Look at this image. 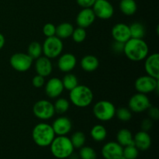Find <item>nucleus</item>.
Masks as SVG:
<instances>
[{"mask_svg": "<svg viewBox=\"0 0 159 159\" xmlns=\"http://www.w3.org/2000/svg\"><path fill=\"white\" fill-rule=\"evenodd\" d=\"M148 45L143 39L130 38L124 43V53L132 61H141L148 55Z\"/></svg>", "mask_w": 159, "mask_h": 159, "instance_id": "obj_1", "label": "nucleus"}, {"mask_svg": "<svg viewBox=\"0 0 159 159\" xmlns=\"http://www.w3.org/2000/svg\"><path fill=\"white\" fill-rule=\"evenodd\" d=\"M55 136L51 125L45 123L37 124L33 129L32 138L34 143L40 147L50 146Z\"/></svg>", "mask_w": 159, "mask_h": 159, "instance_id": "obj_2", "label": "nucleus"}, {"mask_svg": "<svg viewBox=\"0 0 159 159\" xmlns=\"http://www.w3.org/2000/svg\"><path fill=\"white\" fill-rule=\"evenodd\" d=\"M93 93L89 87L78 85L69 93V99L72 104L79 108L89 107L93 101Z\"/></svg>", "mask_w": 159, "mask_h": 159, "instance_id": "obj_3", "label": "nucleus"}, {"mask_svg": "<svg viewBox=\"0 0 159 159\" xmlns=\"http://www.w3.org/2000/svg\"><path fill=\"white\" fill-rule=\"evenodd\" d=\"M51 152L54 157L58 159H65L69 158L74 152L71 141L66 136H57L54 138L50 144Z\"/></svg>", "mask_w": 159, "mask_h": 159, "instance_id": "obj_4", "label": "nucleus"}, {"mask_svg": "<svg viewBox=\"0 0 159 159\" xmlns=\"http://www.w3.org/2000/svg\"><path fill=\"white\" fill-rule=\"evenodd\" d=\"M93 114L100 121H109L113 119L116 114V107L111 102L101 100L96 102L93 107Z\"/></svg>", "mask_w": 159, "mask_h": 159, "instance_id": "obj_5", "label": "nucleus"}, {"mask_svg": "<svg viewBox=\"0 0 159 159\" xmlns=\"http://www.w3.org/2000/svg\"><path fill=\"white\" fill-rule=\"evenodd\" d=\"M64 45L61 39L57 36H53L51 37H47L46 40L42 45L43 54L45 57L48 58H55L60 56L63 51Z\"/></svg>", "mask_w": 159, "mask_h": 159, "instance_id": "obj_6", "label": "nucleus"}, {"mask_svg": "<svg viewBox=\"0 0 159 159\" xmlns=\"http://www.w3.org/2000/svg\"><path fill=\"white\" fill-rule=\"evenodd\" d=\"M33 113L36 117L42 120L51 119L55 113L54 104L46 99L37 101L33 107Z\"/></svg>", "mask_w": 159, "mask_h": 159, "instance_id": "obj_7", "label": "nucleus"}, {"mask_svg": "<svg viewBox=\"0 0 159 159\" xmlns=\"http://www.w3.org/2000/svg\"><path fill=\"white\" fill-rule=\"evenodd\" d=\"M134 87L138 93L147 95L155 90H158V79L148 75L140 76L135 81Z\"/></svg>", "mask_w": 159, "mask_h": 159, "instance_id": "obj_8", "label": "nucleus"}, {"mask_svg": "<svg viewBox=\"0 0 159 159\" xmlns=\"http://www.w3.org/2000/svg\"><path fill=\"white\" fill-rule=\"evenodd\" d=\"M32 57L26 53H16L12 54L9 60V63L14 70L20 72L28 71L33 65Z\"/></svg>", "mask_w": 159, "mask_h": 159, "instance_id": "obj_9", "label": "nucleus"}, {"mask_svg": "<svg viewBox=\"0 0 159 159\" xmlns=\"http://www.w3.org/2000/svg\"><path fill=\"white\" fill-rule=\"evenodd\" d=\"M128 106L130 111L137 113H143L151 107V101L146 94L138 93L130 97Z\"/></svg>", "mask_w": 159, "mask_h": 159, "instance_id": "obj_10", "label": "nucleus"}, {"mask_svg": "<svg viewBox=\"0 0 159 159\" xmlns=\"http://www.w3.org/2000/svg\"><path fill=\"white\" fill-rule=\"evenodd\" d=\"M93 10L96 17L100 20H109L114 13V9L107 0H97L93 6Z\"/></svg>", "mask_w": 159, "mask_h": 159, "instance_id": "obj_11", "label": "nucleus"}, {"mask_svg": "<svg viewBox=\"0 0 159 159\" xmlns=\"http://www.w3.org/2000/svg\"><path fill=\"white\" fill-rule=\"evenodd\" d=\"M61 80L58 78H51L45 85V93L51 99H56L61 95L64 91Z\"/></svg>", "mask_w": 159, "mask_h": 159, "instance_id": "obj_12", "label": "nucleus"}, {"mask_svg": "<svg viewBox=\"0 0 159 159\" xmlns=\"http://www.w3.org/2000/svg\"><path fill=\"white\" fill-rule=\"evenodd\" d=\"M124 148L115 141H110L102 147L101 153L105 159H118L123 155Z\"/></svg>", "mask_w": 159, "mask_h": 159, "instance_id": "obj_13", "label": "nucleus"}, {"mask_svg": "<svg viewBox=\"0 0 159 159\" xmlns=\"http://www.w3.org/2000/svg\"><path fill=\"white\" fill-rule=\"evenodd\" d=\"M144 70L147 75L159 79V54L158 53L148 55L144 59Z\"/></svg>", "mask_w": 159, "mask_h": 159, "instance_id": "obj_14", "label": "nucleus"}, {"mask_svg": "<svg viewBox=\"0 0 159 159\" xmlns=\"http://www.w3.org/2000/svg\"><path fill=\"white\" fill-rule=\"evenodd\" d=\"M51 127L54 130L55 135H57V136H66V134H68L71 131L72 124L68 117L61 116V117L57 118L53 122Z\"/></svg>", "mask_w": 159, "mask_h": 159, "instance_id": "obj_15", "label": "nucleus"}, {"mask_svg": "<svg viewBox=\"0 0 159 159\" xmlns=\"http://www.w3.org/2000/svg\"><path fill=\"white\" fill-rule=\"evenodd\" d=\"M96 18L92 8H83L76 16V23L78 26L85 29L94 23Z\"/></svg>", "mask_w": 159, "mask_h": 159, "instance_id": "obj_16", "label": "nucleus"}, {"mask_svg": "<svg viewBox=\"0 0 159 159\" xmlns=\"http://www.w3.org/2000/svg\"><path fill=\"white\" fill-rule=\"evenodd\" d=\"M77 65V59L74 54L65 53L61 54L57 61V67L62 72L68 73L72 71Z\"/></svg>", "mask_w": 159, "mask_h": 159, "instance_id": "obj_17", "label": "nucleus"}, {"mask_svg": "<svg viewBox=\"0 0 159 159\" xmlns=\"http://www.w3.org/2000/svg\"><path fill=\"white\" fill-rule=\"evenodd\" d=\"M111 34L115 41L121 43H125L130 38L129 26L124 23H119L114 25L112 29Z\"/></svg>", "mask_w": 159, "mask_h": 159, "instance_id": "obj_18", "label": "nucleus"}, {"mask_svg": "<svg viewBox=\"0 0 159 159\" xmlns=\"http://www.w3.org/2000/svg\"><path fill=\"white\" fill-rule=\"evenodd\" d=\"M35 70L37 75H40L44 78L49 76L53 70V65L51 59L45 56H40V57L36 59Z\"/></svg>", "mask_w": 159, "mask_h": 159, "instance_id": "obj_19", "label": "nucleus"}, {"mask_svg": "<svg viewBox=\"0 0 159 159\" xmlns=\"http://www.w3.org/2000/svg\"><path fill=\"white\" fill-rule=\"evenodd\" d=\"M134 143L139 151H146L151 147L152 139L148 132L141 130L134 135Z\"/></svg>", "mask_w": 159, "mask_h": 159, "instance_id": "obj_20", "label": "nucleus"}, {"mask_svg": "<svg viewBox=\"0 0 159 159\" xmlns=\"http://www.w3.org/2000/svg\"><path fill=\"white\" fill-rule=\"evenodd\" d=\"M80 65L81 68L84 71H87V72H92V71H96L99 68V59L96 56L88 54L82 57L80 61Z\"/></svg>", "mask_w": 159, "mask_h": 159, "instance_id": "obj_21", "label": "nucleus"}, {"mask_svg": "<svg viewBox=\"0 0 159 159\" xmlns=\"http://www.w3.org/2000/svg\"><path fill=\"white\" fill-rule=\"evenodd\" d=\"M116 140L118 144L122 147H126L128 145H134V137L131 132L128 129H120L116 134Z\"/></svg>", "mask_w": 159, "mask_h": 159, "instance_id": "obj_22", "label": "nucleus"}, {"mask_svg": "<svg viewBox=\"0 0 159 159\" xmlns=\"http://www.w3.org/2000/svg\"><path fill=\"white\" fill-rule=\"evenodd\" d=\"M74 26L70 23H62L57 26H56L55 36L60 39H67L71 37Z\"/></svg>", "mask_w": 159, "mask_h": 159, "instance_id": "obj_23", "label": "nucleus"}, {"mask_svg": "<svg viewBox=\"0 0 159 159\" xmlns=\"http://www.w3.org/2000/svg\"><path fill=\"white\" fill-rule=\"evenodd\" d=\"M120 9L126 16H132L137 12L138 6L134 0H120Z\"/></svg>", "mask_w": 159, "mask_h": 159, "instance_id": "obj_24", "label": "nucleus"}, {"mask_svg": "<svg viewBox=\"0 0 159 159\" xmlns=\"http://www.w3.org/2000/svg\"><path fill=\"white\" fill-rule=\"evenodd\" d=\"M90 135H91L92 138H93L95 141L101 142V141H104V140L107 138V129H106V127H104V126L101 125V124H96V125H95L94 127L91 129Z\"/></svg>", "mask_w": 159, "mask_h": 159, "instance_id": "obj_25", "label": "nucleus"}, {"mask_svg": "<svg viewBox=\"0 0 159 159\" xmlns=\"http://www.w3.org/2000/svg\"><path fill=\"white\" fill-rule=\"evenodd\" d=\"M129 28H130V38L143 39L145 35V29L141 23L138 22L133 23L130 26H129Z\"/></svg>", "mask_w": 159, "mask_h": 159, "instance_id": "obj_26", "label": "nucleus"}, {"mask_svg": "<svg viewBox=\"0 0 159 159\" xmlns=\"http://www.w3.org/2000/svg\"><path fill=\"white\" fill-rule=\"evenodd\" d=\"M62 84H63L64 89L71 91L74 88H75L79 85V81H78L77 77L75 75L68 73L64 76V78L61 80Z\"/></svg>", "mask_w": 159, "mask_h": 159, "instance_id": "obj_27", "label": "nucleus"}, {"mask_svg": "<svg viewBox=\"0 0 159 159\" xmlns=\"http://www.w3.org/2000/svg\"><path fill=\"white\" fill-rule=\"evenodd\" d=\"M27 54L33 58V60L40 57L43 54L42 45L37 41H33L28 46Z\"/></svg>", "mask_w": 159, "mask_h": 159, "instance_id": "obj_28", "label": "nucleus"}, {"mask_svg": "<svg viewBox=\"0 0 159 159\" xmlns=\"http://www.w3.org/2000/svg\"><path fill=\"white\" fill-rule=\"evenodd\" d=\"M74 148H81L85 143V134L81 131L75 132L70 138Z\"/></svg>", "mask_w": 159, "mask_h": 159, "instance_id": "obj_29", "label": "nucleus"}, {"mask_svg": "<svg viewBox=\"0 0 159 159\" xmlns=\"http://www.w3.org/2000/svg\"><path fill=\"white\" fill-rule=\"evenodd\" d=\"M69 102L65 98H58L54 104L55 113H60V114L66 113L69 109Z\"/></svg>", "mask_w": 159, "mask_h": 159, "instance_id": "obj_30", "label": "nucleus"}, {"mask_svg": "<svg viewBox=\"0 0 159 159\" xmlns=\"http://www.w3.org/2000/svg\"><path fill=\"white\" fill-rule=\"evenodd\" d=\"M79 157L81 159H96L97 155L93 148L89 146H83L79 151Z\"/></svg>", "mask_w": 159, "mask_h": 159, "instance_id": "obj_31", "label": "nucleus"}, {"mask_svg": "<svg viewBox=\"0 0 159 159\" xmlns=\"http://www.w3.org/2000/svg\"><path fill=\"white\" fill-rule=\"evenodd\" d=\"M86 36L87 34L85 28L79 27V26L74 29L72 34H71L73 40L77 43H82L85 40V38H86Z\"/></svg>", "mask_w": 159, "mask_h": 159, "instance_id": "obj_32", "label": "nucleus"}, {"mask_svg": "<svg viewBox=\"0 0 159 159\" xmlns=\"http://www.w3.org/2000/svg\"><path fill=\"white\" fill-rule=\"evenodd\" d=\"M116 117L121 121H129L132 117L131 111L129 108H126V107H120V108L116 110Z\"/></svg>", "mask_w": 159, "mask_h": 159, "instance_id": "obj_33", "label": "nucleus"}, {"mask_svg": "<svg viewBox=\"0 0 159 159\" xmlns=\"http://www.w3.org/2000/svg\"><path fill=\"white\" fill-rule=\"evenodd\" d=\"M139 155V150L134 145H128L123 148V155L127 159H136Z\"/></svg>", "mask_w": 159, "mask_h": 159, "instance_id": "obj_34", "label": "nucleus"}, {"mask_svg": "<svg viewBox=\"0 0 159 159\" xmlns=\"http://www.w3.org/2000/svg\"><path fill=\"white\" fill-rule=\"evenodd\" d=\"M43 34L46 37H51L55 36L56 34V26L53 23H48L43 26Z\"/></svg>", "mask_w": 159, "mask_h": 159, "instance_id": "obj_35", "label": "nucleus"}, {"mask_svg": "<svg viewBox=\"0 0 159 159\" xmlns=\"http://www.w3.org/2000/svg\"><path fill=\"white\" fill-rule=\"evenodd\" d=\"M32 85L35 88H41L45 85V79L44 77L40 75H37L34 76L32 79Z\"/></svg>", "mask_w": 159, "mask_h": 159, "instance_id": "obj_36", "label": "nucleus"}, {"mask_svg": "<svg viewBox=\"0 0 159 159\" xmlns=\"http://www.w3.org/2000/svg\"><path fill=\"white\" fill-rule=\"evenodd\" d=\"M124 43H121V42L115 41L112 44V50L116 54H121L124 53Z\"/></svg>", "mask_w": 159, "mask_h": 159, "instance_id": "obj_37", "label": "nucleus"}, {"mask_svg": "<svg viewBox=\"0 0 159 159\" xmlns=\"http://www.w3.org/2000/svg\"><path fill=\"white\" fill-rule=\"evenodd\" d=\"M148 116H150V119L153 120H157L159 118V110L157 107H152L151 106L148 109Z\"/></svg>", "mask_w": 159, "mask_h": 159, "instance_id": "obj_38", "label": "nucleus"}, {"mask_svg": "<svg viewBox=\"0 0 159 159\" xmlns=\"http://www.w3.org/2000/svg\"><path fill=\"white\" fill-rule=\"evenodd\" d=\"M153 127V121L152 119H144L141 123V130L143 131H149Z\"/></svg>", "mask_w": 159, "mask_h": 159, "instance_id": "obj_39", "label": "nucleus"}, {"mask_svg": "<svg viewBox=\"0 0 159 159\" xmlns=\"http://www.w3.org/2000/svg\"><path fill=\"white\" fill-rule=\"evenodd\" d=\"M96 0H76V2L82 8H92Z\"/></svg>", "mask_w": 159, "mask_h": 159, "instance_id": "obj_40", "label": "nucleus"}, {"mask_svg": "<svg viewBox=\"0 0 159 159\" xmlns=\"http://www.w3.org/2000/svg\"><path fill=\"white\" fill-rule=\"evenodd\" d=\"M5 43H6V40H5V37L3 36V34H2L0 33V50L2 49L3 47H4Z\"/></svg>", "mask_w": 159, "mask_h": 159, "instance_id": "obj_41", "label": "nucleus"}, {"mask_svg": "<svg viewBox=\"0 0 159 159\" xmlns=\"http://www.w3.org/2000/svg\"><path fill=\"white\" fill-rule=\"evenodd\" d=\"M118 159H127V158H125V157H124V155H121V156H120V158H118Z\"/></svg>", "mask_w": 159, "mask_h": 159, "instance_id": "obj_42", "label": "nucleus"}, {"mask_svg": "<svg viewBox=\"0 0 159 159\" xmlns=\"http://www.w3.org/2000/svg\"><path fill=\"white\" fill-rule=\"evenodd\" d=\"M96 1H97V0H96Z\"/></svg>", "mask_w": 159, "mask_h": 159, "instance_id": "obj_43", "label": "nucleus"}]
</instances>
